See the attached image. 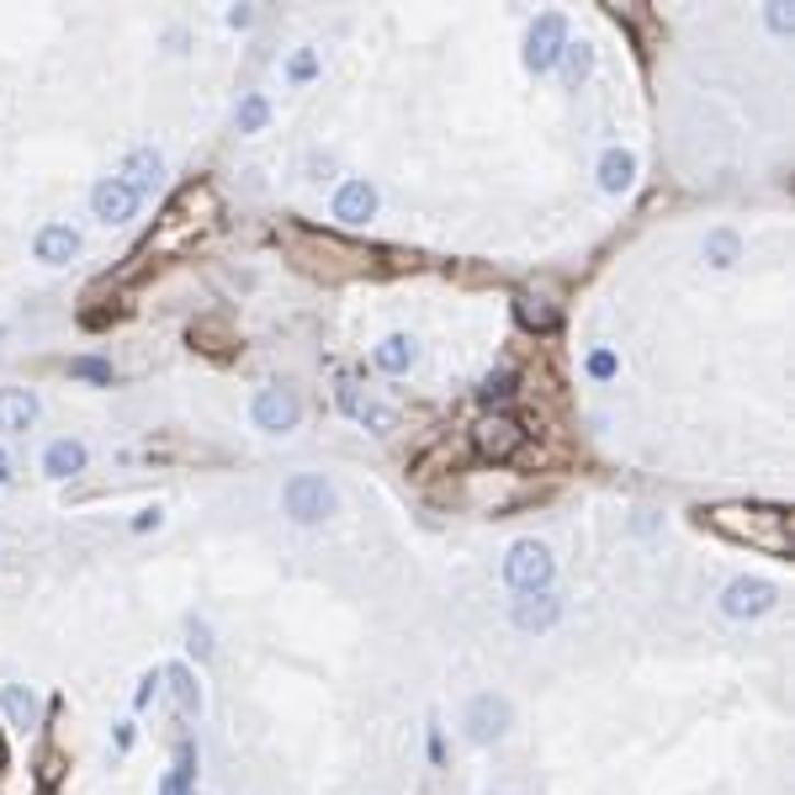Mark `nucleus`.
I'll return each mask as SVG.
<instances>
[{
	"mask_svg": "<svg viewBox=\"0 0 795 795\" xmlns=\"http://www.w3.org/2000/svg\"><path fill=\"white\" fill-rule=\"evenodd\" d=\"M710 530L732 536V541H748V547L769 551V557H791L795 547V530H791V515L780 504H716L705 515Z\"/></svg>",
	"mask_w": 795,
	"mask_h": 795,
	"instance_id": "obj_1",
	"label": "nucleus"
},
{
	"mask_svg": "<svg viewBox=\"0 0 795 795\" xmlns=\"http://www.w3.org/2000/svg\"><path fill=\"white\" fill-rule=\"evenodd\" d=\"M217 217H223L217 191L208 181H191L181 197L165 208V217H159V234L144 245V255H154V249H176V245H186V239H197V234H208Z\"/></svg>",
	"mask_w": 795,
	"mask_h": 795,
	"instance_id": "obj_2",
	"label": "nucleus"
},
{
	"mask_svg": "<svg viewBox=\"0 0 795 795\" xmlns=\"http://www.w3.org/2000/svg\"><path fill=\"white\" fill-rule=\"evenodd\" d=\"M287 245L298 255V266L313 276H329V281H345V276L371 271V255L361 245H345L335 234H307V228H292Z\"/></svg>",
	"mask_w": 795,
	"mask_h": 795,
	"instance_id": "obj_3",
	"label": "nucleus"
},
{
	"mask_svg": "<svg viewBox=\"0 0 795 795\" xmlns=\"http://www.w3.org/2000/svg\"><path fill=\"white\" fill-rule=\"evenodd\" d=\"M504 579L510 589H520V594H541L551 583V551L541 541H515L510 557H504Z\"/></svg>",
	"mask_w": 795,
	"mask_h": 795,
	"instance_id": "obj_4",
	"label": "nucleus"
},
{
	"mask_svg": "<svg viewBox=\"0 0 795 795\" xmlns=\"http://www.w3.org/2000/svg\"><path fill=\"white\" fill-rule=\"evenodd\" d=\"M472 446H478L483 461H515L525 446V429H520V419H510V414H489V419H478V429H472Z\"/></svg>",
	"mask_w": 795,
	"mask_h": 795,
	"instance_id": "obj_5",
	"label": "nucleus"
},
{
	"mask_svg": "<svg viewBox=\"0 0 795 795\" xmlns=\"http://www.w3.org/2000/svg\"><path fill=\"white\" fill-rule=\"evenodd\" d=\"M510 721H515V710L504 695H472L467 710H461V727L472 742H499V737L510 732Z\"/></svg>",
	"mask_w": 795,
	"mask_h": 795,
	"instance_id": "obj_6",
	"label": "nucleus"
},
{
	"mask_svg": "<svg viewBox=\"0 0 795 795\" xmlns=\"http://www.w3.org/2000/svg\"><path fill=\"white\" fill-rule=\"evenodd\" d=\"M774 605H780V589L769 579H732L721 594V615H732V620H759Z\"/></svg>",
	"mask_w": 795,
	"mask_h": 795,
	"instance_id": "obj_7",
	"label": "nucleus"
},
{
	"mask_svg": "<svg viewBox=\"0 0 795 795\" xmlns=\"http://www.w3.org/2000/svg\"><path fill=\"white\" fill-rule=\"evenodd\" d=\"M281 499H287V515L298 525H318L329 510H335V489H329L324 478H307V472L303 478H292Z\"/></svg>",
	"mask_w": 795,
	"mask_h": 795,
	"instance_id": "obj_8",
	"label": "nucleus"
},
{
	"mask_svg": "<svg viewBox=\"0 0 795 795\" xmlns=\"http://www.w3.org/2000/svg\"><path fill=\"white\" fill-rule=\"evenodd\" d=\"M138 191L123 181V176H101V181L91 186V213L107 223V228H117V223H127V217L138 213Z\"/></svg>",
	"mask_w": 795,
	"mask_h": 795,
	"instance_id": "obj_9",
	"label": "nucleus"
},
{
	"mask_svg": "<svg viewBox=\"0 0 795 795\" xmlns=\"http://www.w3.org/2000/svg\"><path fill=\"white\" fill-rule=\"evenodd\" d=\"M562 48H568V22H562L557 11H547V16L530 27V43H525V64L541 75V69H551V64L562 59Z\"/></svg>",
	"mask_w": 795,
	"mask_h": 795,
	"instance_id": "obj_10",
	"label": "nucleus"
},
{
	"mask_svg": "<svg viewBox=\"0 0 795 795\" xmlns=\"http://www.w3.org/2000/svg\"><path fill=\"white\" fill-rule=\"evenodd\" d=\"M298 419H303V408H298V398L287 393V388H260L255 425L266 429V435H287V429H298Z\"/></svg>",
	"mask_w": 795,
	"mask_h": 795,
	"instance_id": "obj_11",
	"label": "nucleus"
},
{
	"mask_svg": "<svg viewBox=\"0 0 795 795\" xmlns=\"http://www.w3.org/2000/svg\"><path fill=\"white\" fill-rule=\"evenodd\" d=\"M37 260L43 266H64V260H75L80 255V234L69 228V223H48V228H37Z\"/></svg>",
	"mask_w": 795,
	"mask_h": 795,
	"instance_id": "obj_12",
	"label": "nucleus"
},
{
	"mask_svg": "<svg viewBox=\"0 0 795 795\" xmlns=\"http://www.w3.org/2000/svg\"><path fill=\"white\" fill-rule=\"evenodd\" d=\"M557 615H562V600L547 594V589L515 600V626H520V631H547V626H557Z\"/></svg>",
	"mask_w": 795,
	"mask_h": 795,
	"instance_id": "obj_13",
	"label": "nucleus"
},
{
	"mask_svg": "<svg viewBox=\"0 0 795 795\" xmlns=\"http://www.w3.org/2000/svg\"><path fill=\"white\" fill-rule=\"evenodd\" d=\"M37 419V398L27 388H0V429L5 435H22Z\"/></svg>",
	"mask_w": 795,
	"mask_h": 795,
	"instance_id": "obj_14",
	"label": "nucleus"
},
{
	"mask_svg": "<svg viewBox=\"0 0 795 795\" xmlns=\"http://www.w3.org/2000/svg\"><path fill=\"white\" fill-rule=\"evenodd\" d=\"M371 213H377V191H371L367 181H345L335 191V217L339 223H367Z\"/></svg>",
	"mask_w": 795,
	"mask_h": 795,
	"instance_id": "obj_15",
	"label": "nucleus"
},
{
	"mask_svg": "<svg viewBox=\"0 0 795 795\" xmlns=\"http://www.w3.org/2000/svg\"><path fill=\"white\" fill-rule=\"evenodd\" d=\"M159 176H165V159H159L154 149H133V154H127V176H123V181L133 186L138 197H149L154 186H159Z\"/></svg>",
	"mask_w": 795,
	"mask_h": 795,
	"instance_id": "obj_16",
	"label": "nucleus"
},
{
	"mask_svg": "<svg viewBox=\"0 0 795 795\" xmlns=\"http://www.w3.org/2000/svg\"><path fill=\"white\" fill-rule=\"evenodd\" d=\"M86 467V446L80 440H54L48 451H43V472L48 478H69V472H80Z\"/></svg>",
	"mask_w": 795,
	"mask_h": 795,
	"instance_id": "obj_17",
	"label": "nucleus"
},
{
	"mask_svg": "<svg viewBox=\"0 0 795 795\" xmlns=\"http://www.w3.org/2000/svg\"><path fill=\"white\" fill-rule=\"evenodd\" d=\"M631 181H637V159L626 149H611L600 159V186H605V191H626Z\"/></svg>",
	"mask_w": 795,
	"mask_h": 795,
	"instance_id": "obj_18",
	"label": "nucleus"
},
{
	"mask_svg": "<svg viewBox=\"0 0 795 795\" xmlns=\"http://www.w3.org/2000/svg\"><path fill=\"white\" fill-rule=\"evenodd\" d=\"M159 679L170 684V695H176V705H181V716H197V710H202V690H197V679H191L186 669H165Z\"/></svg>",
	"mask_w": 795,
	"mask_h": 795,
	"instance_id": "obj_19",
	"label": "nucleus"
},
{
	"mask_svg": "<svg viewBox=\"0 0 795 795\" xmlns=\"http://www.w3.org/2000/svg\"><path fill=\"white\" fill-rule=\"evenodd\" d=\"M0 710H5L16 727H32V721H37V701H32V690H22V684H5V690H0Z\"/></svg>",
	"mask_w": 795,
	"mask_h": 795,
	"instance_id": "obj_20",
	"label": "nucleus"
},
{
	"mask_svg": "<svg viewBox=\"0 0 795 795\" xmlns=\"http://www.w3.org/2000/svg\"><path fill=\"white\" fill-rule=\"evenodd\" d=\"M414 356H419V350H414V339L408 335H393V339L377 345V367L382 371H408L414 367Z\"/></svg>",
	"mask_w": 795,
	"mask_h": 795,
	"instance_id": "obj_21",
	"label": "nucleus"
},
{
	"mask_svg": "<svg viewBox=\"0 0 795 795\" xmlns=\"http://www.w3.org/2000/svg\"><path fill=\"white\" fill-rule=\"evenodd\" d=\"M515 313H520V324H525V329H551V324H557V313H551V307L541 303L536 292H520V303H515Z\"/></svg>",
	"mask_w": 795,
	"mask_h": 795,
	"instance_id": "obj_22",
	"label": "nucleus"
},
{
	"mask_svg": "<svg viewBox=\"0 0 795 795\" xmlns=\"http://www.w3.org/2000/svg\"><path fill=\"white\" fill-rule=\"evenodd\" d=\"M562 69H568V80L579 86L583 75L594 69V54H589V43H568V48H562Z\"/></svg>",
	"mask_w": 795,
	"mask_h": 795,
	"instance_id": "obj_23",
	"label": "nucleus"
},
{
	"mask_svg": "<svg viewBox=\"0 0 795 795\" xmlns=\"http://www.w3.org/2000/svg\"><path fill=\"white\" fill-rule=\"evenodd\" d=\"M705 260H710V266H732L737 260V234H727V228L710 234V239H705Z\"/></svg>",
	"mask_w": 795,
	"mask_h": 795,
	"instance_id": "obj_24",
	"label": "nucleus"
},
{
	"mask_svg": "<svg viewBox=\"0 0 795 795\" xmlns=\"http://www.w3.org/2000/svg\"><path fill=\"white\" fill-rule=\"evenodd\" d=\"M271 117V107H266V96H249L245 107H239V133H260Z\"/></svg>",
	"mask_w": 795,
	"mask_h": 795,
	"instance_id": "obj_25",
	"label": "nucleus"
},
{
	"mask_svg": "<svg viewBox=\"0 0 795 795\" xmlns=\"http://www.w3.org/2000/svg\"><path fill=\"white\" fill-rule=\"evenodd\" d=\"M356 419L382 435V429H393V408H382V403H361V408H356Z\"/></svg>",
	"mask_w": 795,
	"mask_h": 795,
	"instance_id": "obj_26",
	"label": "nucleus"
},
{
	"mask_svg": "<svg viewBox=\"0 0 795 795\" xmlns=\"http://www.w3.org/2000/svg\"><path fill=\"white\" fill-rule=\"evenodd\" d=\"M69 377H91V382H112V367H107V361H96V356H80V361H69Z\"/></svg>",
	"mask_w": 795,
	"mask_h": 795,
	"instance_id": "obj_27",
	"label": "nucleus"
},
{
	"mask_svg": "<svg viewBox=\"0 0 795 795\" xmlns=\"http://www.w3.org/2000/svg\"><path fill=\"white\" fill-rule=\"evenodd\" d=\"M186 637H191V652H197V658H213V637H208V626H202V620H186Z\"/></svg>",
	"mask_w": 795,
	"mask_h": 795,
	"instance_id": "obj_28",
	"label": "nucleus"
},
{
	"mask_svg": "<svg viewBox=\"0 0 795 795\" xmlns=\"http://www.w3.org/2000/svg\"><path fill=\"white\" fill-rule=\"evenodd\" d=\"M515 393V371H499V377H489V382H483V398H510Z\"/></svg>",
	"mask_w": 795,
	"mask_h": 795,
	"instance_id": "obj_29",
	"label": "nucleus"
},
{
	"mask_svg": "<svg viewBox=\"0 0 795 795\" xmlns=\"http://www.w3.org/2000/svg\"><path fill=\"white\" fill-rule=\"evenodd\" d=\"M191 339H208L202 350H223V324H213V318H208V324H197V329H191Z\"/></svg>",
	"mask_w": 795,
	"mask_h": 795,
	"instance_id": "obj_30",
	"label": "nucleus"
},
{
	"mask_svg": "<svg viewBox=\"0 0 795 795\" xmlns=\"http://www.w3.org/2000/svg\"><path fill=\"white\" fill-rule=\"evenodd\" d=\"M764 16H769V27H774V32H791V22H795V16H791V5H769Z\"/></svg>",
	"mask_w": 795,
	"mask_h": 795,
	"instance_id": "obj_31",
	"label": "nucleus"
},
{
	"mask_svg": "<svg viewBox=\"0 0 795 795\" xmlns=\"http://www.w3.org/2000/svg\"><path fill=\"white\" fill-rule=\"evenodd\" d=\"M589 371H594V377H611V371H615V356H611V350H600V356L589 361Z\"/></svg>",
	"mask_w": 795,
	"mask_h": 795,
	"instance_id": "obj_32",
	"label": "nucleus"
},
{
	"mask_svg": "<svg viewBox=\"0 0 795 795\" xmlns=\"http://www.w3.org/2000/svg\"><path fill=\"white\" fill-rule=\"evenodd\" d=\"M186 785H191V780H181V774H165V780H159V795H186Z\"/></svg>",
	"mask_w": 795,
	"mask_h": 795,
	"instance_id": "obj_33",
	"label": "nucleus"
},
{
	"mask_svg": "<svg viewBox=\"0 0 795 795\" xmlns=\"http://www.w3.org/2000/svg\"><path fill=\"white\" fill-rule=\"evenodd\" d=\"M292 75H298V80H307V75H313V54H298V59H292Z\"/></svg>",
	"mask_w": 795,
	"mask_h": 795,
	"instance_id": "obj_34",
	"label": "nucleus"
},
{
	"mask_svg": "<svg viewBox=\"0 0 795 795\" xmlns=\"http://www.w3.org/2000/svg\"><path fill=\"white\" fill-rule=\"evenodd\" d=\"M228 22H234V27H249V22H255V11H249V5H234V11H228Z\"/></svg>",
	"mask_w": 795,
	"mask_h": 795,
	"instance_id": "obj_35",
	"label": "nucleus"
},
{
	"mask_svg": "<svg viewBox=\"0 0 795 795\" xmlns=\"http://www.w3.org/2000/svg\"><path fill=\"white\" fill-rule=\"evenodd\" d=\"M5 467H11V461H5V451H0V483H5Z\"/></svg>",
	"mask_w": 795,
	"mask_h": 795,
	"instance_id": "obj_36",
	"label": "nucleus"
},
{
	"mask_svg": "<svg viewBox=\"0 0 795 795\" xmlns=\"http://www.w3.org/2000/svg\"><path fill=\"white\" fill-rule=\"evenodd\" d=\"M0 764H5V759H0Z\"/></svg>",
	"mask_w": 795,
	"mask_h": 795,
	"instance_id": "obj_37",
	"label": "nucleus"
}]
</instances>
